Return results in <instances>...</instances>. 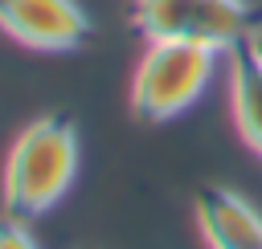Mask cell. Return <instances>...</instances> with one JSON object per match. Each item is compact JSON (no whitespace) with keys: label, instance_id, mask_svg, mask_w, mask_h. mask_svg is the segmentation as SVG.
Masks as SVG:
<instances>
[{"label":"cell","instance_id":"cell-1","mask_svg":"<svg viewBox=\"0 0 262 249\" xmlns=\"http://www.w3.org/2000/svg\"><path fill=\"white\" fill-rule=\"evenodd\" d=\"M78 176V127L66 114L33 118L8 147L0 171V200L8 216L33 220L49 212Z\"/></svg>","mask_w":262,"mask_h":249},{"label":"cell","instance_id":"cell-2","mask_svg":"<svg viewBox=\"0 0 262 249\" xmlns=\"http://www.w3.org/2000/svg\"><path fill=\"white\" fill-rule=\"evenodd\" d=\"M221 53L192 41H147L131 73V110L139 122H168L184 114L217 73Z\"/></svg>","mask_w":262,"mask_h":249},{"label":"cell","instance_id":"cell-3","mask_svg":"<svg viewBox=\"0 0 262 249\" xmlns=\"http://www.w3.org/2000/svg\"><path fill=\"white\" fill-rule=\"evenodd\" d=\"M131 24L147 41H192L217 53L254 29L246 0H135Z\"/></svg>","mask_w":262,"mask_h":249},{"label":"cell","instance_id":"cell-4","mask_svg":"<svg viewBox=\"0 0 262 249\" xmlns=\"http://www.w3.org/2000/svg\"><path fill=\"white\" fill-rule=\"evenodd\" d=\"M0 33L37 53H66L90 37L78 0H0Z\"/></svg>","mask_w":262,"mask_h":249},{"label":"cell","instance_id":"cell-5","mask_svg":"<svg viewBox=\"0 0 262 249\" xmlns=\"http://www.w3.org/2000/svg\"><path fill=\"white\" fill-rule=\"evenodd\" d=\"M192 212L209 249H262V212L246 196L221 184H201L192 192Z\"/></svg>","mask_w":262,"mask_h":249},{"label":"cell","instance_id":"cell-6","mask_svg":"<svg viewBox=\"0 0 262 249\" xmlns=\"http://www.w3.org/2000/svg\"><path fill=\"white\" fill-rule=\"evenodd\" d=\"M229 61V114L237 135L246 139V147L254 155H262V78L254 69V61L242 53V45L225 49Z\"/></svg>","mask_w":262,"mask_h":249},{"label":"cell","instance_id":"cell-7","mask_svg":"<svg viewBox=\"0 0 262 249\" xmlns=\"http://www.w3.org/2000/svg\"><path fill=\"white\" fill-rule=\"evenodd\" d=\"M0 249H37V241H33V233H29V225L20 216L0 220Z\"/></svg>","mask_w":262,"mask_h":249}]
</instances>
